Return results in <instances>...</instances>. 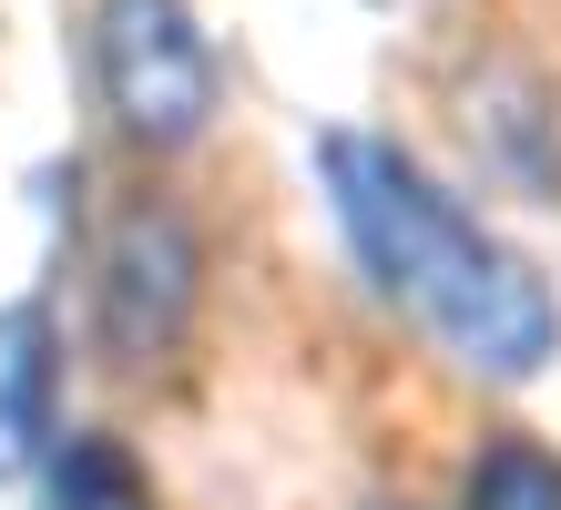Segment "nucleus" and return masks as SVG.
Instances as JSON below:
<instances>
[{"mask_svg": "<svg viewBox=\"0 0 561 510\" xmlns=\"http://www.w3.org/2000/svg\"><path fill=\"white\" fill-rule=\"evenodd\" d=\"M317 174H327V204H337V235L378 276V296H399L449 358H470L480 378H541L561 358L551 286L501 235H480L459 215V194L428 184V163H409L378 133H327Z\"/></svg>", "mask_w": 561, "mask_h": 510, "instance_id": "1", "label": "nucleus"}, {"mask_svg": "<svg viewBox=\"0 0 561 510\" xmlns=\"http://www.w3.org/2000/svg\"><path fill=\"white\" fill-rule=\"evenodd\" d=\"M82 52H92V92H103V113H113L123 144L174 154V144L205 133V113H215V52H205V31H194L184 0H92Z\"/></svg>", "mask_w": 561, "mask_h": 510, "instance_id": "2", "label": "nucleus"}, {"mask_svg": "<svg viewBox=\"0 0 561 510\" xmlns=\"http://www.w3.org/2000/svg\"><path fill=\"white\" fill-rule=\"evenodd\" d=\"M42 510H163V500H153L144 460L123 450V439H103V429H72V439L51 450Z\"/></svg>", "mask_w": 561, "mask_h": 510, "instance_id": "5", "label": "nucleus"}, {"mask_svg": "<svg viewBox=\"0 0 561 510\" xmlns=\"http://www.w3.org/2000/svg\"><path fill=\"white\" fill-rule=\"evenodd\" d=\"M459 510H561V460L541 450V439L501 429V439L470 460V490H459Z\"/></svg>", "mask_w": 561, "mask_h": 510, "instance_id": "6", "label": "nucleus"}, {"mask_svg": "<svg viewBox=\"0 0 561 510\" xmlns=\"http://www.w3.org/2000/svg\"><path fill=\"white\" fill-rule=\"evenodd\" d=\"M194 296H205V246L174 204H134L103 246V276H92V337H103V367L144 378L153 358L184 348Z\"/></svg>", "mask_w": 561, "mask_h": 510, "instance_id": "3", "label": "nucleus"}, {"mask_svg": "<svg viewBox=\"0 0 561 510\" xmlns=\"http://www.w3.org/2000/svg\"><path fill=\"white\" fill-rule=\"evenodd\" d=\"M51 388H61V358H51V306L21 296L0 306V480H21L51 439Z\"/></svg>", "mask_w": 561, "mask_h": 510, "instance_id": "4", "label": "nucleus"}]
</instances>
